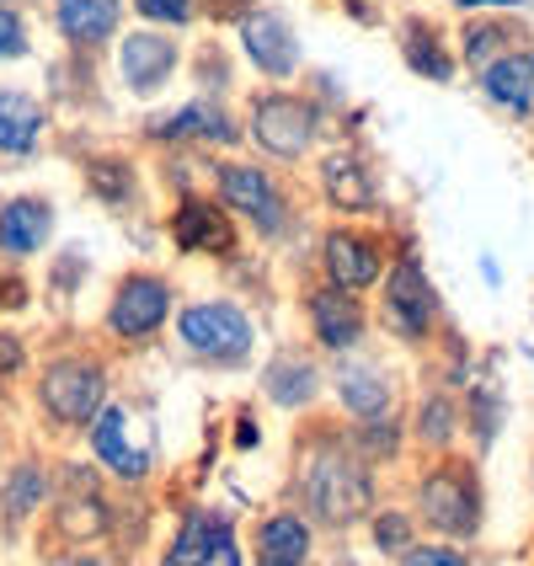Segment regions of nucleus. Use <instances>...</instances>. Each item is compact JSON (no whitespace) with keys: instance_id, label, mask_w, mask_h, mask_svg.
Returning <instances> with one entry per match:
<instances>
[{"instance_id":"38","label":"nucleus","mask_w":534,"mask_h":566,"mask_svg":"<svg viewBox=\"0 0 534 566\" xmlns=\"http://www.w3.org/2000/svg\"><path fill=\"white\" fill-rule=\"evenodd\" d=\"M454 6H524V0H454Z\"/></svg>"},{"instance_id":"12","label":"nucleus","mask_w":534,"mask_h":566,"mask_svg":"<svg viewBox=\"0 0 534 566\" xmlns=\"http://www.w3.org/2000/svg\"><path fill=\"white\" fill-rule=\"evenodd\" d=\"M326 385H332L343 417H353V422H375V417L401 411V379L390 375L385 364H375V358H353V353H343L337 375L326 379Z\"/></svg>"},{"instance_id":"20","label":"nucleus","mask_w":534,"mask_h":566,"mask_svg":"<svg viewBox=\"0 0 534 566\" xmlns=\"http://www.w3.org/2000/svg\"><path fill=\"white\" fill-rule=\"evenodd\" d=\"M86 439H92V460L102 471H113L118 481L139 486V481L150 475V449H134V443H128V407L107 401V407L92 417Z\"/></svg>"},{"instance_id":"25","label":"nucleus","mask_w":534,"mask_h":566,"mask_svg":"<svg viewBox=\"0 0 534 566\" xmlns=\"http://www.w3.org/2000/svg\"><path fill=\"white\" fill-rule=\"evenodd\" d=\"M124 22V0H54V28L75 49H102Z\"/></svg>"},{"instance_id":"4","label":"nucleus","mask_w":534,"mask_h":566,"mask_svg":"<svg viewBox=\"0 0 534 566\" xmlns=\"http://www.w3.org/2000/svg\"><path fill=\"white\" fill-rule=\"evenodd\" d=\"M113 497L102 492V475L92 465H64V475H54V497H49V513L43 518V556L60 562L70 551H86V545H102L113 535Z\"/></svg>"},{"instance_id":"22","label":"nucleus","mask_w":534,"mask_h":566,"mask_svg":"<svg viewBox=\"0 0 534 566\" xmlns=\"http://www.w3.org/2000/svg\"><path fill=\"white\" fill-rule=\"evenodd\" d=\"M326 390V375L315 369V358H305L300 347H283L262 364V396L279 411H311Z\"/></svg>"},{"instance_id":"7","label":"nucleus","mask_w":534,"mask_h":566,"mask_svg":"<svg viewBox=\"0 0 534 566\" xmlns=\"http://www.w3.org/2000/svg\"><path fill=\"white\" fill-rule=\"evenodd\" d=\"M171 311H177V283L166 279V273H156V268H134V273H124V279L113 283L102 332L128 347H139L171 326Z\"/></svg>"},{"instance_id":"29","label":"nucleus","mask_w":534,"mask_h":566,"mask_svg":"<svg viewBox=\"0 0 534 566\" xmlns=\"http://www.w3.org/2000/svg\"><path fill=\"white\" fill-rule=\"evenodd\" d=\"M401 54H407V64L422 81H454V54L443 49L439 32L428 28V22H407L401 28Z\"/></svg>"},{"instance_id":"24","label":"nucleus","mask_w":534,"mask_h":566,"mask_svg":"<svg viewBox=\"0 0 534 566\" xmlns=\"http://www.w3.org/2000/svg\"><path fill=\"white\" fill-rule=\"evenodd\" d=\"M475 75H481V96H486L492 107H503L513 118H524L534 107V49L530 43H519V49H507L498 60H486Z\"/></svg>"},{"instance_id":"18","label":"nucleus","mask_w":534,"mask_h":566,"mask_svg":"<svg viewBox=\"0 0 534 566\" xmlns=\"http://www.w3.org/2000/svg\"><path fill=\"white\" fill-rule=\"evenodd\" d=\"M230 539H235V530L220 507H188L160 551V566H220Z\"/></svg>"},{"instance_id":"5","label":"nucleus","mask_w":534,"mask_h":566,"mask_svg":"<svg viewBox=\"0 0 534 566\" xmlns=\"http://www.w3.org/2000/svg\"><path fill=\"white\" fill-rule=\"evenodd\" d=\"M177 343L192 364L247 369L256 353V326L235 300H192L177 311Z\"/></svg>"},{"instance_id":"39","label":"nucleus","mask_w":534,"mask_h":566,"mask_svg":"<svg viewBox=\"0 0 534 566\" xmlns=\"http://www.w3.org/2000/svg\"><path fill=\"white\" fill-rule=\"evenodd\" d=\"M530 486H534V449H530Z\"/></svg>"},{"instance_id":"13","label":"nucleus","mask_w":534,"mask_h":566,"mask_svg":"<svg viewBox=\"0 0 534 566\" xmlns=\"http://www.w3.org/2000/svg\"><path fill=\"white\" fill-rule=\"evenodd\" d=\"M171 247L188 256H235V214L224 209L220 198H177L171 220H166Z\"/></svg>"},{"instance_id":"35","label":"nucleus","mask_w":534,"mask_h":566,"mask_svg":"<svg viewBox=\"0 0 534 566\" xmlns=\"http://www.w3.org/2000/svg\"><path fill=\"white\" fill-rule=\"evenodd\" d=\"M64 566H134L128 562V551H118V545H86V551H70V562Z\"/></svg>"},{"instance_id":"16","label":"nucleus","mask_w":534,"mask_h":566,"mask_svg":"<svg viewBox=\"0 0 534 566\" xmlns=\"http://www.w3.org/2000/svg\"><path fill=\"white\" fill-rule=\"evenodd\" d=\"M49 497H54V471L38 454H22L6 471V481H0V535L22 539V530L38 524V513L49 507Z\"/></svg>"},{"instance_id":"2","label":"nucleus","mask_w":534,"mask_h":566,"mask_svg":"<svg viewBox=\"0 0 534 566\" xmlns=\"http://www.w3.org/2000/svg\"><path fill=\"white\" fill-rule=\"evenodd\" d=\"M411 518L422 535L439 539H460L471 545L486 530V486L475 471L471 454H428V465L411 475Z\"/></svg>"},{"instance_id":"10","label":"nucleus","mask_w":534,"mask_h":566,"mask_svg":"<svg viewBox=\"0 0 534 566\" xmlns=\"http://www.w3.org/2000/svg\"><path fill=\"white\" fill-rule=\"evenodd\" d=\"M300 311H305V326H311V343L321 347V353H332V358L358 353V347L369 343V326H375L364 294L337 289V283H311V289L300 294Z\"/></svg>"},{"instance_id":"28","label":"nucleus","mask_w":534,"mask_h":566,"mask_svg":"<svg viewBox=\"0 0 534 566\" xmlns=\"http://www.w3.org/2000/svg\"><path fill=\"white\" fill-rule=\"evenodd\" d=\"M86 192L107 209H134L139 198V171L124 156H92L86 160Z\"/></svg>"},{"instance_id":"19","label":"nucleus","mask_w":534,"mask_h":566,"mask_svg":"<svg viewBox=\"0 0 534 566\" xmlns=\"http://www.w3.org/2000/svg\"><path fill=\"white\" fill-rule=\"evenodd\" d=\"M54 235V203L43 192H17L0 203V262H28Z\"/></svg>"},{"instance_id":"14","label":"nucleus","mask_w":534,"mask_h":566,"mask_svg":"<svg viewBox=\"0 0 534 566\" xmlns=\"http://www.w3.org/2000/svg\"><path fill=\"white\" fill-rule=\"evenodd\" d=\"M177 64H182V49L160 28H139L118 43V70H124V86L134 96H160L166 81L177 75Z\"/></svg>"},{"instance_id":"36","label":"nucleus","mask_w":534,"mask_h":566,"mask_svg":"<svg viewBox=\"0 0 534 566\" xmlns=\"http://www.w3.org/2000/svg\"><path fill=\"white\" fill-rule=\"evenodd\" d=\"M81 268H86V256H81V252H64V256H60V273L49 279V289H54V294H75V279H81Z\"/></svg>"},{"instance_id":"9","label":"nucleus","mask_w":534,"mask_h":566,"mask_svg":"<svg viewBox=\"0 0 534 566\" xmlns=\"http://www.w3.org/2000/svg\"><path fill=\"white\" fill-rule=\"evenodd\" d=\"M252 128L256 150L273 160H305L321 139V113H315L311 96H294V92H262L252 96Z\"/></svg>"},{"instance_id":"34","label":"nucleus","mask_w":534,"mask_h":566,"mask_svg":"<svg viewBox=\"0 0 534 566\" xmlns=\"http://www.w3.org/2000/svg\"><path fill=\"white\" fill-rule=\"evenodd\" d=\"M134 11L156 28H188L192 22V0H134Z\"/></svg>"},{"instance_id":"30","label":"nucleus","mask_w":534,"mask_h":566,"mask_svg":"<svg viewBox=\"0 0 534 566\" xmlns=\"http://www.w3.org/2000/svg\"><path fill=\"white\" fill-rule=\"evenodd\" d=\"M507 49H519V32L507 28V22H486V17H475L471 28L460 32V60L471 64V70H481L486 60H498V54H507Z\"/></svg>"},{"instance_id":"26","label":"nucleus","mask_w":534,"mask_h":566,"mask_svg":"<svg viewBox=\"0 0 534 566\" xmlns=\"http://www.w3.org/2000/svg\"><path fill=\"white\" fill-rule=\"evenodd\" d=\"M460 428H465V417H460V401L449 396V390H428L417 411L407 417V439L422 449V454H443V449H454L460 439Z\"/></svg>"},{"instance_id":"37","label":"nucleus","mask_w":534,"mask_h":566,"mask_svg":"<svg viewBox=\"0 0 534 566\" xmlns=\"http://www.w3.org/2000/svg\"><path fill=\"white\" fill-rule=\"evenodd\" d=\"M22 369V337H0V375Z\"/></svg>"},{"instance_id":"21","label":"nucleus","mask_w":534,"mask_h":566,"mask_svg":"<svg viewBox=\"0 0 534 566\" xmlns=\"http://www.w3.org/2000/svg\"><path fill=\"white\" fill-rule=\"evenodd\" d=\"M315 177H321V198H326L337 214H375L379 209V182L358 150L321 156V171H315Z\"/></svg>"},{"instance_id":"27","label":"nucleus","mask_w":534,"mask_h":566,"mask_svg":"<svg viewBox=\"0 0 534 566\" xmlns=\"http://www.w3.org/2000/svg\"><path fill=\"white\" fill-rule=\"evenodd\" d=\"M43 124L49 113L32 92H17V86L0 92V156H32L43 139Z\"/></svg>"},{"instance_id":"3","label":"nucleus","mask_w":534,"mask_h":566,"mask_svg":"<svg viewBox=\"0 0 534 566\" xmlns=\"http://www.w3.org/2000/svg\"><path fill=\"white\" fill-rule=\"evenodd\" d=\"M107 390H113V369L102 353H86V347L49 353L32 379V401L43 411V422L60 433H86L92 417L107 407Z\"/></svg>"},{"instance_id":"8","label":"nucleus","mask_w":534,"mask_h":566,"mask_svg":"<svg viewBox=\"0 0 534 566\" xmlns=\"http://www.w3.org/2000/svg\"><path fill=\"white\" fill-rule=\"evenodd\" d=\"M214 198H220L230 214H241V220L252 224L262 241H283L289 235V198L283 188L273 182V171H262V166H247V160H224L214 166Z\"/></svg>"},{"instance_id":"31","label":"nucleus","mask_w":534,"mask_h":566,"mask_svg":"<svg viewBox=\"0 0 534 566\" xmlns=\"http://www.w3.org/2000/svg\"><path fill=\"white\" fill-rule=\"evenodd\" d=\"M417 535H422V530H417V518L401 513V507H375V513H369V539H375L379 556H401Z\"/></svg>"},{"instance_id":"40","label":"nucleus","mask_w":534,"mask_h":566,"mask_svg":"<svg viewBox=\"0 0 534 566\" xmlns=\"http://www.w3.org/2000/svg\"><path fill=\"white\" fill-rule=\"evenodd\" d=\"M0 454H6V449H0Z\"/></svg>"},{"instance_id":"11","label":"nucleus","mask_w":534,"mask_h":566,"mask_svg":"<svg viewBox=\"0 0 534 566\" xmlns=\"http://www.w3.org/2000/svg\"><path fill=\"white\" fill-rule=\"evenodd\" d=\"M390 262V241L369 230V224H332L321 235V273L337 289H353V294H369Z\"/></svg>"},{"instance_id":"33","label":"nucleus","mask_w":534,"mask_h":566,"mask_svg":"<svg viewBox=\"0 0 534 566\" xmlns=\"http://www.w3.org/2000/svg\"><path fill=\"white\" fill-rule=\"evenodd\" d=\"M28 22L11 0H0V60H28Z\"/></svg>"},{"instance_id":"15","label":"nucleus","mask_w":534,"mask_h":566,"mask_svg":"<svg viewBox=\"0 0 534 566\" xmlns=\"http://www.w3.org/2000/svg\"><path fill=\"white\" fill-rule=\"evenodd\" d=\"M241 49L268 81H294L300 75V38H294L283 11H268V6L247 11L241 17Z\"/></svg>"},{"instance_id":"17","label":"nucleus","mask_w":534,"mask_h":566,"mask_svg":"<svg viewBox=\"0 0 534 566\" xmlns=\"http://www.w3.org/2000/svg\"><path fill=\"white\" fill-rule=\"evenodd\" d=\"M315 530L300 507H273L252 530V566H311L315 562Z\"/></svg>"},{"instance_id":"32","label":"nucleus","mask_w":534,"mask_h":566,"mask_svg":"<svg viewBox=\"0 0 534 566\" xmlns=\"http://www.w3.org/2000/svg\"><path fill=\"white\" fill-rule=\"evenodd\" d=\"M396 566H471V551L460 539H439V535H417L396 556Z\"/></svg>"},{"instance_id":"1","label":"nucleus","mask_w":534,"mask_h":566,"mask_svg":"<svg viewBox=\"0 0 534 566\" xmlns=\"http://www.w3.org/2000/svg\"><path fill=\"white\" fill-rule=\"evenodd\" d=\"M289 486H294V507L311 518L321 535H347V530L369 524V513L379 507L375 465L358 454L347 428H326V422L300 433Z\"/></svg>"},{"instance_id":"6","label":"nucleus","mask_w":534,"mask_h":566,"mask_svg":"<svg viewBox=\"0 0 534 566\" xmlns=\"http://www.w3.org/2000/svg\"><path fill=\"white\" fill-rule=\"evenodd\" d=\"M375 289H379V326L396 343L422 347L439 332V289H433V279H428V268H422L417 252L390 256Z\"/></svg>"},{"instance_id":"23","label":"nucleus","mask_w":534,"mask_h":566,"mask_svg":"<svg viewBox=\"0 0 534 566\" xmlns=\"http://www.w3.org/2000/svg\"><path fill=\"white\" fill-rule=\"evenodd\" d=\"M150 139H160V145H241V128L230 124V113H224L220 102L198 96L188 107L156 118V124H150Z\"/></svg>"}]
</instances>
